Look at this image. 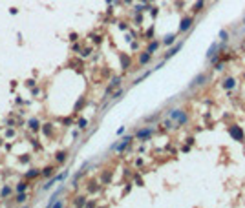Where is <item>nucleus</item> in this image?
Here are the masks:
<instances>
[{
	"label": "nucleus",
	"instance_id": "1",
	"mask_svg": "<svg viewBox=\"0 0 245 208\" xmlns=\"http://www.w3.org/2000/svg\"><path fill=\"white\" fill-rule=\"evenodd\" d=\"M170 117H172V119H176L179 124H185V122L188 121V117L183 113L181 110H172V112H170Z\"/></svg>",
	"mask_w": 245,
	"mask_h": 208
},
{
	"label": "nucleus",
	"instance_id": "2",
	"mask_svg": "<svg viewBox=\"0 0 245 208\" xmlns=\"http://www.w3.org/2000/svg\"><path fill=\"white\" fill-rule=\"evenodd\" d=\"M229 133H230V137H232L234 141H243V130L240 126H230Z\"/></svg>",
	"mask_w": 245,
	"mask_h": 208
},
{
	"label": "nucleus",
	"instance_id": "3",
	"mask_svg": "<svg viewBox=\"0 0 245 208\" xmlns=\"http://www.w3.org/2000/svg\"><path fill=\"white\" fill-rule=\"evenodd\" d=\"M190 26H192V17H185L181 20V24H179V33H185L190 29Z\"/></svg>",
	"mask_w": 245,
	"mask_h": 208
},
{
	"label": "nucleus",
	"instance_id": "4",
	"mask_svg": "<svg viewBox=\"0 0 245 208\" xmlns=\"http://www.w3.org/2000/svg\"><path fill=\"white\" fill-rule=\"evenodd\" d=\"M181 47H183V40H181V42H178V44H176L174 47H170V50L165 53V60H167V59H170V57H174V55H176V53H178V51L181 50Z\"/></svg>",
	"mask_w": 245,
	"mask_h": 208
},
{
	"label": "nucleus",
	"instance_id": "5",
	"mask_svg": "<svg viewBox=\"0 0 245 208\" xmlns=\"http://www.w3.org/2000/svg\"><path fill=\"white\" fill-rule=\"evenodd\" d=\"M207 80V75L205 73H201V75H198L192 82H190V88H194V86H200V84H203V82Z\"/></svg>",
	"mask_w": 245,
	"mask_h": 208
},
{
	"label": "nucleus",
	"instance_id": "6",
	"mask_svg": "<svg viewBox=\"0 0 245 208\" xmlns=\"http://www.w3.org/2000/svg\"><path fill=\"white\" fill-rule=\"evenodd\" d=\"M135 135H137L139 139H146L148 135H152V128H150V126H148V128H143V130H139Z\"/></svg>",
	"mask_w": 245,
	"mask_h": 208
},
{
	"label": "nucleus",
	"instance_id": "7",
	"mask_svg": "<svg viewBox=\"0 0 245 208\" xmlns=\"http://www.w3.org/2000/svg\"><path fill=\"white\" fill-rule=\"evenodd\" d=\"M150 59H152V53H150V51L143 53L141 57H139V64H148V62H150Z\"/></svg>",
	"mask_w": 245,
	"mask_h": 208
},
{
	"label": "nucleus",
	"instance_id": "8",
	"mask_svg": "<svg viewBox=\"0 0 245 208\" xmlns=\"http://www.w3.org/2000/svg\"><path fill=\"white\" fill-rule=\"evenodd\" d=\"M130 141H132L130 137H125V139H123V142H121L119 146H117V150H119V151H123V150H125V148L128 146V144H130Z\"/></svg>",
	"mask_w": 245,
	"mask_h": 208
},
{
	"label": "nucleus",
	"instance_id": "9",
	"mask_svg": "<svg viewBox=\"0 0 245 208\" xmlns=\"http://www.w3.org/2000/svg\"><path fill=\"white\" fill-rule=\"evenodd\" d=\"M234 84H236V80H234V79H225V80H223V88H227V89L234 88Z\"/></svg>",
	"mask_w": 245,
	"mask_h": 208
},
{
	"label": "nucleus",
	"instance_id": "10",
	"mask_svg": "<svg viewBox=\"0 0 245 208\" xmlns=\"http://www.w3.org/2000/svg\"><path fill=\"white\" fill-rule=\"evenodd\" d=\"M121 64L125 69H128V66H130V59L126 57V55H121Z\"/></svg>",
	"mask_w": 245,
	"mask_h": 208
},
{
	"label": "nucleus",
	"instance_id": "11",
	"mask_svg": "<svg viewBox=\"0 0 245 208\" xmlns=\"http://www.w3.org/2000/svg\"><path fill=\"white\" fill-rule=\"evenodd\" d=\"M216 51H218V44H212V46L209 47V51H207V57H214Z\"/></svg>",
	"mask_w": 245,
	"mask_h": 208
},
{
	"label": "nucleus",
	"instance_id": "12",
	"mask_svg": "<svg viewBox=\"0 0 245 208\" xmlns=\"http://www.w3.org/2000/svg\"><path fill=\"white\" fill-rule=\"evenodd\" d=\"M174 35H167V37H165V40H163V44H167V46H170V44H172L174 42Z\"/></svg>",
	"mask_w": 245,
	"mask_h": 208
},
{
	"label": "nucleus",
	"instance_id": "13",
	"mask_svg": "<svg viewBox=\"0 0 245 208\" xmlns=\"http://www.w3.org/2000/svg\"><path fill=\"white\" fill-rule=\"evenodd\" d=\"M220 38L223 40V42H227V40H229V33H227L225 29H221V31H220Z\"/></svg>",
	"mask_w": 245,
	"mask_h": 208
},
{
	"label": "nucleus",
	"instance_id": "14",
	"mask_svg": "<svg viewBox=\"0 0 245 208\" xmlns=\"http://www.w3.org/2000/svg\"><path fill=\"white\" fill-rule=\"evenodd\" d=\"M51 173H53V168H51V166H48V168L42 170V175H46V177H50Z\"/></svg>",
	"mask_w": 245,
	"mask_h": 208
},
{
	"label": "nucleus",
	"instance_id": "15",
	"mask_svg": "<svg viewBox=\"0 0 245 208\" xmlns=\"http://www.w3.org/2000/svg\"><path fill=\"white\" fill-rule=\"evenodd\" d=\"M29 128H31V130H37V128H38V121H37V119H31V121H29Z\"/></svg>",
	"mask_w": 245,
	"mask_h": 208
},
{
	"label": "nucleus",
	"instance_id": "16",
	"mask_svg": "<svg viewBox=\"0 0 245 208\" xmlns=\"http://www.w3.org/2000/svg\"><path fill=\"white\" fill-rule=\"evenodd\" d=\"M203 0H198V2H196V6H194V11H201V8H203Z\"/></svg>",
	"mask_w": 245,
	"mask_h": 208
},
{
	"label": "nucleus",
	"instance_id": "17",
	"mask_svg": "<svg viewBox=\"0 0 245 208\" xmlns=\"http://www.w3.org/2000/svg\"><path fill=\"white\" fill-rule=\"evenodd\" d=\"M57 161H59V163H64V161H66V154H64V151L57 154Z\"/></svg>",
	"mask_w": 245,
	"mask_h": 208
},
{
	"label": "nucleus",
	"instance_id": "18",
	"mask_svg": "<svg viewBox=\"0 0 245 208\" xmlns=\"http://www.w3.org/2000/svg\"><path fill=\"white\" fill-rule=\"evenodd\" d=\"M44 133L46 135H51V124H44Z\"/></svg>",
	"mask_w": 245,
	"mask_h": 208
},
{
	"label": "nucleus",
	"instance_id": "19",
	"mask_svg": "<svg viewBox=\"0 0 245 208\" xmlns=\"http://www.w3.org/2000/svg\"><path fill=\"white\" fill-rule=\"evenodd\" d=\"M26 188H28V184H26V183H20V184L17 186V190H18V192H26Z\"/></svg>",
	"mask_w": 245,
	"mask_h": 208
},
{
	"label": "nucleus",
	"instance_id": "20",
	"mask_svg": "<svg viewBox=\"0 0 245 208\" xmlns=\"http://www.w3.org/2000/svg\"><path fill=\"white\" fill-rule=\"evenodd\" d=\"M158 46H159V42H154V44H150V46H148V51H155V50H158Z\"/></svg>",
	"mask_w": 245,
	"mask_h": 208
},
{
	"label": "nucleus",
	"instance_id": "21",
	"mask_svg": "<svg viewBox=\"0 0 245 208\" xmlns=\"http://www.w3.org/2000/svg\"><path fill=\"white\" fill-rule=\"evenodd\" d=\"M17 201H18V203H24V201H26V195H24V193H22V192H20V193H18V197H17Z\"/></svg>",
	"mask_w": 245,
	"mask_h": 208
},
{
	"label": "nucleus",
	"instance_id": "22",
	"mask_svg": "<svg viewBox=\"0 0 245 208\" xmlns=\"http://www.w3.org/2000/svg\"><path fill=\"white\" fill-rule=\"evenodd\" d=\"M9 193H11V188H9V186H6V188L2 190V195L6 197V195H9Z\"/></svg>",
	"mask_w": 245,
	"mask_h": 208
},
{
	"label": "nucleus",
	"instance_id": "23",
	"mask_svg": "<svg viewBox=\"0 0 245 208\" xmlns=\"http://www.w3.org/2000/svg\"><path fill=\"white\" fill-rule=\"evenodd\" d=\"M38 175V172L37 170H31V172H28V177H37Z\"/></svg>",
	"mask_w": 245,
	"mask_h": 208
},
{
	"label": "nucleus",
	"instance_id": "24",
	"mask_svg": "<svg viewBox=\"0 0 245 208\" xmlns=\"http://www.w3.org/2000/svg\"><path fill=\"white\" fill-rule=\"evenodd\" d=\"M79 128H86V119H80L79 121Z\"/></svg>",
	"mask_w": 245,
	"mask_h": 208
},
{
	"label": "nucleus",
	"instance_id": "25",
	"mask_svg": "<svg viewBox=\"0 0 245 208\" xmlns=\"http://www.w3.org/2000/svg\"><path fill=\"white\" fill-rule=\"evenodd\" d=\"M152 35H154V27H150V29L146 31V37H152Z\"/></svg>",
	"mask_w": 245,
	"mask_h": 208
},
{
	"label": "nucleus",
	"instance_id": "26",
	"mask_svg": "<svg viewBox=\"0 0 245 208\" xmlns=\"http://www.w3.org/2000/svg\"><path fill=\"white\" fill-rule=\"evenodd\" d=\"M77 205H84V197H79L77 199Z\"/></svg>",
	"mask_w": 245,
	"mask_h": 208
},
{
	"label": "nucleus",
	"instance_id": "27",
	"mask_svg": "<svg viewBox=\"0 0 245 208\" xmlns=\"http://www.w3.org/2000/svg\"><path fill=\"white\" fill-rule=\"evenodd\" d=\"M123 93H125V91H121V89H119V91H117V93H115V95H113V97H115V99H119V97H121V95H123Z\"/></svg>",
	"mask_w": 245,
	"mask_h": 208
},
{
	"label": "nucleus",
	"instance_id": "28",
	"mask_svg": "<svg viewBox=\"0 0 245 208\" xmlns=\"http://www.w3.org/2000/svg\"><path fill=\"white\" fill-rule=\"evenodd\" d=\"M243 24H245V18H243Z\"/></svg>",
	"mask_w": 245,
	"mask_h": 208
},
{
	"label": "nucleus",
	"instance_id": "29",
	"mask_svg": "<svg viewBox=\"0 0 245 208\" xmlns=\"http://www.w3.org/2000/svg\"><path fill=\"white\" fill-rule=\"evenodd\" d=\"M0 144H2V141H0Z\"/></svg>",
	"mask_w": 245,
	"mask_h": 208
}]
</instances>
